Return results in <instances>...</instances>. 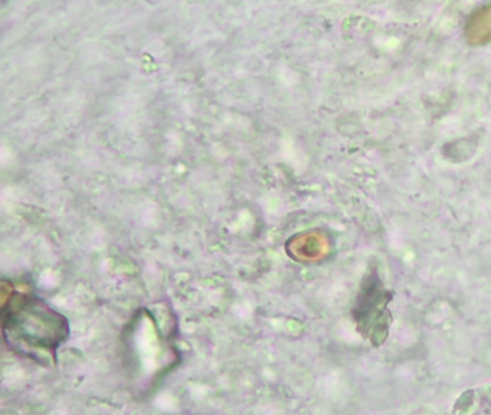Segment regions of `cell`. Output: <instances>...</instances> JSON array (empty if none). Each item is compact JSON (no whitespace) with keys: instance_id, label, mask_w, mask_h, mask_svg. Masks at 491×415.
Wrapping results in <instances>:
<instances>
[{"instance_id":"6da1fadb","label":"cell","mask_w":491,"mask_h":415,"mask_svg":"<svg viewBox=\"0 0 491 415\" xmlns=\"http://www.w3.org/2000/svg\"><path fill=\"white\" fill-rule=\"evenodd\" d=\"M2 334L13 355L42 366L57 363L58 350L69 339L68 319L32 290H18L2 283Z\"/></svg>"}]
</instances>
